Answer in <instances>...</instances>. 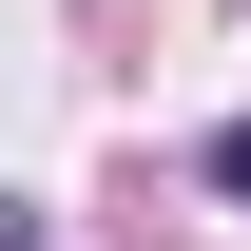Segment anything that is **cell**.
Masks as SVG:
<instances>
[{
	"instance_id": "7a4b0ae2",
	"label": "cell",
	"mask_w": 251,
	"mask_h": 251,
	"mask_svg": "<svg viewBox=\"0 0 251 251\" xmlns=\"http://www.w3.org/2000/svg\"><path fill=\"white\" fill-rule=\"evenodd\" d=\"M0 251H39V232H20V213H0Z\"/></svg>"
},
{
	"instance_id": "6da1fadb",
	"label": "cell",
	"mask_w": 251,
	"mask_h": 251,
	"mask_svg": "<svg viewBox=\"0 0 251 251\" xmlns=\"http://www.w3.org/2000/svg\"><path fill=\"white\" fill-rule=\"evenodd\" d=\"M213 193H251V116H232V135H213Z\"/></svg>"
}]
</instances>
